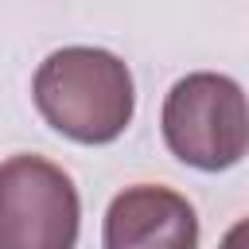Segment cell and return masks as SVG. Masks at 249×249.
<instances>
[{
  "label": "cell",
  "instance_id": "6da1fadb",
  "mask_svg": "<svg viewBox=\"0 0 249 249\" xmlns=\"http://www.w3.org/2000/svg\"><path fill=\"white\" fill-rule=\"evenodd\" d=\"M43 121L78 144H113L136 109L132 70L101 47H62L47 54L31 82Z\"/></svg>",
  "mask_w": 249,
  "mask_h": 249
},
{
  "label": "cell",
  "instance_id": "7a4b0ae2",
  "mask_svg": "<svg viewBox=\"0 0 249 249\" xmlns=\"http://www.w3.org/2000/svg\"><path fill=\"white\" fill-rule=\"evenodd\" d=\"M160 128L179 163L226 171L249 152V97L233 78L195 70L167 89Z\"/></svg>",
  "mask_w": 249,
  "mask_h": 249
},
{
  "label": "cell",
  "instance_id": "3957f363",
  "mask_svg": "<svg viewBox=\"0 0 249 249\" xmlns=\"http://www.w3.org/2000/svg\"><path fill=\"white\" fill-rule=\"evenodd\" d=\"M82 202L74 179L43 156L0 163V249H74Z\"/></svg>",
  "mask_w": 249,
  "mask_h": 249
},
{
  "label": "cell",
  "instance_id": "277c9868",
  "mask_svg": "<svg viewBox=\"0 0 249 249\" xmlns=\"http://www.w3.org/2000/svg\"><path fill=\"white\" fill-rule=\"evenodd\" d=\"M101 241L105 249H198V214L179 191L136 183L109 202Z\"/></svg>",
  "mask_w": 249,
  "mask_h": 249
},
{
  "label": "cell",
  "instance_id": "5b68a950",
  "mask_svg": "<svg viewBox=\"0 0 249 249\" xmlns=\"http://www.w3.org/2000/svg\"><path fill=\"white\" fill-rule=\"evenodd\" d=\"M218 249H249V218L233 222V226L226 230V237L218 241Z\"/></svg>",
  "mask_w": 249,
  "mask_h": 249
}]
</instances>
